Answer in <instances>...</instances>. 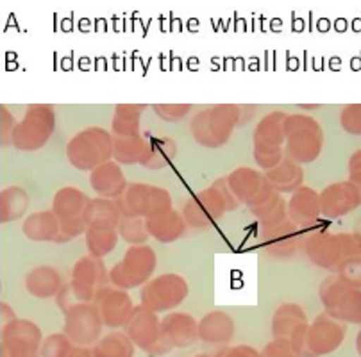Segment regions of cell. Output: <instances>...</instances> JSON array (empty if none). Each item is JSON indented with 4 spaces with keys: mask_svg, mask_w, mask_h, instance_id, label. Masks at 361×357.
<instances>
[{
    "mask_svg": "<svg viewBox=\"0 0 361 357\" xmlns=\"http://www.w3.org/2000/svg\"><path fill=\"white\" fill-rule=\"evenodd\" d=\"M240 206L227 182V177L216 179L209 188L193 195L183 206V218L193 231H206L215 225L226 213L235 211Z\"/></svg>",
    "mask_w": 361,
    "mask_h": 357,
    "instance_id": "6da1fadb",
    "label": "cell"
},
{
    "mask_svg": "<svg viewBox=\"0 0 361 357\" xmlns=\"http://www.w3.org/2000/svg\"><path fill=\"white\" fill-rule=\"evenodd\" d=\"M109 284V272L102 259L85 256L73 265L70 282L58 295L59 308L65 311L77 302H95L97 295Z\"/></svg>",
    "mask_w": 361,
    "mask_h": 357,
    "instance_id": "7a4b0ae2",
    "label": "cell"
},
{
    "mask_svg": "<svg viewBox=\"0 0 361 357\" xmlns=\"http://www.w3.org/2000/svg\"><path fill=\"white\" fill-rule=\"evenodd\" d=\"M115 136L102 127H88L77 132L66 145V159L81 172H93L113 161Z\"/></svg>",
    "mask_w": 361,
    "mask_h": 357,
    "instance_id": "3957f363",
    "label": "cell"
},
{
    "mask_svg": "<svg viewBox=\"0 0 361 357\" xmlns=\"http://www.w3.org/2000/svg\"><path fill=\"white\" fill-rule=\"evenodd\" d=\"M304 252L313 265L336 272L338 266L349 258L361 256V243L357 242L356 236L347 232L333 234V232L320 231L304 242Z\"/></svg>",
    "mask_w": 361,
    "mask_h": 357,
    "instance_id": "277c9868",
    "label": "cell"
},
{
    "mask_svg": "<svg viewBox=\"0 0 361 357\" xmlns=\"http://www.w3.org/2000/svg\"><path fill=\"white\" fill-rule=\"evenodd\" d=\"M240 123V108L235 104H219L200 111L192 120V134L199 145L219 149L231 139Z\"/></svg>",
    "mask_w": 361,
    "mask_h": 357,
    "instance_id": "5b68a950",
    "label": "cell"
},
{
    "mask_svg": "<svg viewBox=\"0 0 361 357\" xmlns=\"http://www.w3.org/2000/svg\"><path fill=\"white\" fill-rule=\"evenodd\" d=\"M285 156L292 161L304 165L319 159L324 145L322 127L307 115H288L286 118Z\"/></svg>",
    "mask_w": 361,
    "mask_h": 357,
    "instance_id": "8992f818",
    "label": "cell"
},
{
    "mask_svg": "<svg viewBox=\"0 0 361 357\" xmlns=\"http://www.w3.org/2000/svg\"><path fill=\"white\" fill-rule=\"evenodd\" d=\"M156 268H158V253L152 246H129L123 258L109 270V282L123 292L143 288L152 279Z\"/></svg>",
    "mask_w": 361,
    "mask_h": 357,
    "instance_id": "52a82bcc",
    "label": "cell"
},
{
    "mask_svg": "<svg viewBox=\"0 0 361 357\" xmlns=\"http://www.w3.org/2000/svg\"><path fill=\"white\" fill-rule=\"evenodd\" d=\"M286 118L288 115L283 111L269 113L259 120L254 131V159L257 166L267 170L279 165L285 158L286 139Z\"/></svg>",
    "mask_w": 361,
    "mask_h": 357,
    "instance_id": "ba28073f",
    "label": "cell"
},
{
    "mask_svg": "<svg viewBox=\"0 0 361 357\" xmlns=\"http://www.w3.org/2000/svg\"><path fill=\"white\" fill-rule=\"evenodd\" d=\"M56 129L54 108L49 104H32L25 116L16 123L11 134V145L23 152L43 149Z\"/></svg>",
    "mask_w": 361,
    "mask_h": 357,
    "instance_id": "9c48e42d",
    "label": "cell"
},
{
    "mask_svg": "<svg viewBox=\"0 0 361 357\" xmlns=\"http://www.w3.org/2000/svg\"><path fill=\"white\" fill-rule=\"evenodd\" d=\"M90 202L92 199L75 186H65L54 195L52 211L58 216L66 242L85 234L88 229L86 215H88Z\"/></svg>",
    "mask_w": 361,
    "mask_h": 357,
    "instance_id": "30bf717a",
    "label": "cell"
},
{
    "mask_svg": "<svg viewBox=\"0 0 361 357\" xmlns=\"http://www.w3.org/2000/svg\"><path fill=\"white\" fill-rule=\"evenodd\" d=\"M190 293V286L179 273H163L154 277L140 292L143 308L154 313H169L179 308Z\"/></svg>",
    "mask_w": 361,
    "mask_h": 357,
    "instance_id": "8fae6325",
    "label": "cell"
},
{
    "mask_svg": "<svg viewBox=\"0 0 361 357\" xmlns=\"http://www.w3.org/2000/svg\"><path fill=\"white\" fill-rule=\"evenodd\" d=\"M65 327L63 332L77 346H95L100 342L104 320L93 302H77L63 311Z\"/></svg>",
    "mask_w": 361,
    "mask_h": 357,
    "instance_id": "7c38bea8",
    "label": "cell"
},
{
    "mask_svg": "<svg viewBox=\"0 0 361 357\" xmlns=\"http://www.w3.org/2000/svg\"><path fill=\"white\" fill-rule=\"evenodd\" d=\"M123 332L131 338V342L138 349H142L149 356H165V353H169V349L163 343L161 320H159L158 313L150 311L143 306L135 309L129 322L123 327Z\"/></svg>",
    "mask_w": 361,
    "mask_h": 357,
    "instance_id": "4fadbf2b",
    "label": "cell"
},
{
    "mask_svg": "<svg viewBox=\"0 0 361 357\" xmlns=\"http://www.w3.org/2000/svg\"><path fill=\"white\" fill-rule=\"evenodd\" d=\"M0 357H42V330L31 320H20L2 325Z\"/></svg>",
    "mask_w": 361,
    "mask_h": 357,
    "instance_id": "5bb4252c",
    "label": "cell"
},
{
    "mask_svg": "<svg viewBox=\"0 0 361 357\" xmlns=\"http://www.w3.org/2000/svg\"><path fill=\"white\" fill-rule=\"evenodd\" d=\"M123 211L140 218H150L158 213L172 209V195L161 186L133 182L127 186L122 199Z\"/></svg>",
    "mask_w": 361,
    "mask_h": 357,
    "instance_id": "9a60e30c",
    "label": "cell"
},
{
    "mask_svg": "<svg viewBox=\"0 0 361 357\" xmlns=\"http://www.w3.org/2000/svg\"><path fill=\"white\" fill-rule=\"evenodd\" d=\"M227 182H229V188L233 195L236 196V200L240 203H245L250 211L259 208L263 202H267L276 193V189L267 179L265 172H257L249 166H242V168L231 172L227 175Z\"/></svg>",
    "mask_w": 361,
    "mask_h": 357,
    "instance_id": "2e32d148",
    "label": "cell"
},
{
    "mask_svg": "<svg viewBox=\"0 0 361 357\" xmlns=\"http://www.w3.org/2000/svg\"><path fill=\"white\" fill-rule=\"evenodd\" d=\"M347 334V325L342 320L334 318L329 313L324 311L315 318V322L310 323L307 329V352L310 357H322L334 352L342 345Z\"/></svg>",
    "mask_w": 361,
    "mask_h": 357,
    "instance_id": "e0dca14e",
    "label": "cell"
},
{
    "mask_svg": "<svg viewBox=\"0 0 361 357\" xmlns=\"http://www.w3.org/2000/svg\"><path fill=\"white\" fill-rule=\"evenodd\" d=\"M361 206V193L353 182H333L320 192V208L322 216L327 220H336L349 215Z\"/></svg>",
    "mask_w": 361,
    "mask_h": 357,
    "instance_id": "ac0fdd59",
    "label": "cell"
},
{
    "mask_svg": "<svg viewBox=\"0 0 361 357\" xmlns=\"http://www.w3.org/2000/svg\"><path fill=\"white\" fill-rule=\"evenodd\" d=\"M93 303L99 308L102 320H104V325L113 330L123 329L136 309L133 299L127 295V292L115 288V286H108V288L102 289Z\"/></svg>",
    "mask_w": 361,
    "mask_h": 357,
    "instance_id": "d6986e66",
    "label": "cell"
},
{
    "mask_svg": "<svg viewBox=\"0 0 361 357\" xmlns=\"http://www.w3.org/2000/svg\"><path fill=\"white\" fill-rule=\"evenodd\" d=\"M163 343L170 350L188 349L199 342V322L188 313H170L161 320Z\"/></svg>",
    "mask_w": 361,
    "mask_h": 357,
    "instance_id": "ffe728a7",
    "label": "cell"
},
{
    "mask_svg": "<svg viewBox=\"0 0 361 357\" xmlns=\"http://www.w3.org/2000/svg\"><path fill=\"white\" fill-rule=\"evenodd\" d=\"M299 227L288 218L286 222L270 227V229H259V239H262L263 246H265L270 256L279 259H288L299 250Z\"/></svg>",
    "mask_w": 361,
    "mask_h": 357,
    "instance_id": "44dd1931",
    "label": "cell"
},
{
    "mask_svg": "<svg viewBox=\"0 0 361 357\" xmlns=\"http://www.w3.org/2000/svg\"><path fill=\"white\" fill-rule=\"evenodd\" d=\"M322 216L320 208V193L310 186H300L297 192L292 193L288 200V218L295 223L299 229H310L317 225Z\"/></svg>",
    "mask_w": 361,
    "mask_h": 357,
    "instance_id": "7402d4cb",
    "label": "cell"
},
{
    "mask_svg": "<svg viewBox=\"0 0 361 357\" xmlns=\"http://www.w3.org/2000/svg\"><path fill=\"white\" fill-rule=\"evenodd\" d=\"M90 184L100 199L120 200L127 189L126 175L116 161H108L90 173Z\"/></svg>",
    "mask_w": 361,
    "mask_h": 357,
    "instance_id": "603a6c76",
    "label": "cell"
},
{
    "mask_svg": "<svg viewBox=\"0 0 361 357\" xmlns=\"http://www.w3.org/2000/svg\"><path fill=\"white\" fill-rule=\"evenodd\" d=\"M23 236L31 242L39 243H66L65 236L61 232L58 216L52 209L38 211L29 215L22 223Z\"/></svg>",
    "mask_w": 361,
    "mask_h": 357,
    "instance_id": "cb8c5ba5",
    "label": "cell"
},
{
    "mask_svg": "<svg viewBox=\"0 0 361 357\" xmlns=\"http://www.w3.org/2000/svg\"><path fill=\"white\" fill-rule=\"evenodd\" d=\"M147 231L150 238H154L159 243H173L180 239L186 232V222L180 213L176 209H166V211L158 213L145 220Z\"/></svg>",
    "mask_w": 361,
    "mask_h": 357,
    "instance_id": "d4e9b609",
    "label": "cell"
},
{
    "mask_svg": "<svg viewBox=\"0 0 361 357\" xmlns=\"http://www.w3.org/2000/svg\"><path fill=\"white\" fill-rule=\"evenodd\" d=\"M235 336V322L227 313L212 311L199 322V339L208 345H229Z\"/></svg>",
    "mask_w": 361,
    "mask_h": 357,
    "instance_id": "484cf974",
    "label": "cell"
},
{
    "mask_svg": "<svg viewBox=\"0 0 361 357\" xmlns=\"http://www.w3.org/2000/svg\"><path fill=\"white\" fill-rule=\"evenodd\" d=\"M63 286L61 273L52 266H38L31 270L25 277V289L36 299H52L61 293Z\"/></svg>",
    "mask_w": 361,
    "mask_h": 357,
    "instance_id": "4316f807",
    "label": "cell"
},
{
    "mask_svg": "<svg viewBox=\"0 0 361 357\" xmlns=\"http://www.w3.org/2000/svg\"><path fill=\"white\" fill-rule=\"evenodd\" d=\"M267 179L272 184V188L276 189L277 193H293L304 186V172L302 166L299 163L292 161L290 158H283V161L279 165H276L274 168L267 170L265 172Z\"/></svg>",
    "mask_w": 361,
    "mask_h": 357,
    "instance_id": "83f0119b",
    "label": "cell"
},
{
    "mask_svg": "<svg viewBox=\"0 0 361 357\" xmlns=\"http://www.w3.org/2000/svg\"><path fill=\"white\" fill-rule=\"evenodd\" d=\"M118 238V227L108 225V223H92V225H88V229L85 232L86 246H88L90 256L100 259L115 250Z\"/></svg>",
    "mask_w": 361,
    "mask_h": 357,
    "instance_id": "f1b7e54d",
    "label": "cell"
},
{
    "mask_svg": "<svg viewBox=\"0 0 361 357\" xmlns=\"http://www.w3.org/2000/svg\"><path fill=\"white\" fill-rule=\"evenodd\" d=\"M307 316L299 303L286 302L276 309L272 316V334L274 338H290L293 330L300 325H306Z\"/></svg>",
    "mask_w": 361,
    "mask_h": 357,
    "instance_id": "f546056e",
    "label": "cell"
},
{
    "mask_svg": "<svg viewBox=\"0 0 361 357\" xmlns=\"http://www.w3.org/2000/svg\"><path fill=\"white\" fill-rule=\"evenodd\" d=\"M147 106L143 104H118L111 120V134L115 138H129L140 134L142 113Z\"/></svg>",
    "mask_w": 361,
    "mask_h": 357,
    "instance_id": "4dcf8cb0",
    "label": "cell"
},
{
    "mask_svg": "<svg viewBox=\"0 0 361 357\" xmlns=\"http://www.w3.org/2000/svg\"><path fill=\"white\" fill-rule=\"evenodd\" d=\"M149 139V152H147L145 161L142 163L143 168L147 170H161L172 165L177 156V143L176 139L169 136H152L145 134Z\"/></svg>",
    "mask_w": 361,
    "mask_h": 357,
    "instance_id": "1f68e13d",
    "label": "cell"
},
{
    "mask_svg": "<svg viewBox=\"0 0 361 357\" xmlns=\"http://www.w3.org/2000/svg\"><path fill=\"white\" fill-rule=\"evenodd\" d=\"M29 206H31V196L20 186H9L0 193V222L9 223L25 216Z\"/></svg>",
    "mask_w": 361,
    "mask_h": 357,
    "instance_id": "d6a6232c",
    "label": "cell"
},
{
    "mask_svg": "<svg viewBox=\"0 0 361 357\" xmlns=\"http://www.w3.org/2000/svg\"><path fill=\"white\" fill-rule=\"evenodd\" d=\"M149 152L147 136H129V138H115L113 161L118 165H142Z\"/></svg>",
    "mask_w": 361,
    "mask_h": 357,
    "instance_id": "836d02e7",
    "label": "cell"
},
{
    "mask_svg": "<svg viewBox=\"0 0 361 357\" xmlns=\"http://www.w3.org/2000/svg\"><path fill=\"white\" fill-rule=\"evenodd\" d=\"M250 213L256 216L259 229H270V227H276L288 220V202L283 199L281 193L276 192L267 202H263L259 208L252 209Z\"/></svg>",
    "mask_w": 361,
    "mask_h": 357,
    "instance_id": "e575fe53",
    "label": "cell"
},
{
    "mask_svg": "<svg viewBox=\"0 0 361 357\" xmlns=\"http://www.w3.org/2000/svg\"><path fill=\"white\" fill-rule=\"evenodd\" d=\"M123 215H126V211H123L122 200H109L97 196L90 202L86 222H88V225H92V223H108V225L118 227Z\"/></svg>",
    "mask_w": 361,
    "mask_h": 357,
    "instance_id": "d590c367",
    "label": "cell"
},
{
    "mask_svg": "<svg viewBox=\"0 0 361 357\" xmlns=\"http://www.w3.org/2000/svg\"><path fill=\"white\" fill-rule=\"evenodd\" d=\"M135 349L131 338L120 330H113L93 346L97 357H135Z\"/></svg>",
    "mask_w": 361,
    "mask_h": 357,
    "instance_id": "8d00e7d4",
    "label": "cell"
},
{
    "mask_svg": "<svg viewBox=\"0 0 361 357\" xmlns=\"http://www.w3.org/2000/svg\"><path fill=\"white\" fill-rule=\"evenodd\" d=\"M329 315L345 323H361V289H347Z\"/></svg>",
    "mask_w": 361,
    "mask_h": 357,
    "instance_id": "74e56055",
    "label": "cell"
},
{
    "mask_svg": "<svg viewBox=\"0 0 361 357\" xmlns=\"http://www.w3.org/2000/svg\"><path fill=\"white\" fill-rule=\"evenodd\" d=\"M118 234L123 242H127L131 246L145 245L147 239L150 238L149 231H147L145 218L129 215V213H126V215H123V218L120 220Z\"/></svg>",
    "mask_w": 361,
    "mask_h": 357,
    "instance_id": "f35d334b",
    "label": "cell"
},
{
    "mask_svg": "<svg viewBox=\"0 0 361 357\" xmlns=\"http://www.w3.org/2000/svg\"><path fill=\"white\" fill-rule=\"evenodd\" d=\"M347 289H349V286L336 273H333V275L326 277L322 280V284L319 288V296L326 313H331L336 308V303L340 302V299H342Z\"/></svg>",
    "mask_w": 361,
    "mask_h": 357,
    "instance_id": "ab89813d",
    "label": "cell"
},
{
    "mask_svg": "<svg viewBox=\"0 0 361 357\" xmlns=\"http://www.w3.org/2000/svg\"><path fill=\"white\" fill-rule=\"evenodd\" d=\"M75 349L72 339L65 332L50 334L42 343V357H68Z\"/></svg>",
    "mask_w": 361,
    "mask_h": 357,
    "instance_id": "60d3db41",
    "label": "cell"
},
{
    "mask_svg": "<svg viewBox=\"0 0 361 357\" xmlns=\"http://www.w3.org/2000/svg\"><path fill=\"white\" fill-rule=\"evenodd\" d=\"M336 275L345 282L349 288L361 289V256H353L338 266Z\"/></svg>",
    "mask_w": 361,
    "mask_h": 357,
    "instance_id": "b9f144b4",
    "label": "cell"
},
{
    "mask_svg": "<svg viewBox=\"0 0 361 357\" xmlns=\"http://www.w3.org/2000/svg\"><path fill=\"white\" fill-rule=\"evenodd\" d=\"M340 125L350 136H361V104H349L340 113Z\"/></svg>",
    "mask_w": 361,
    "mask_h": 357,
    "instance_id": "7bdbcfd3",
    "label": "cell"
},
{
    "mask_svg": "<svg viewBox=\"0 0 361 357\" xmlns=\"http://www.w3.org/2000/svg\"><path fill=\"white\" fill-rule=\"evenodd\" d=\"M154 113L159 116L165 122H180L185 118L190 111H192V106L190 104H154L152 106Z\"/></svg>",
    "mask_w": 361,
    "mask_h": 357,
    "instance_id": "ee69618b",
    "label": "cell"
},
{
    "mask_svg": "<svg viewBox=\"0 0 361 357\" xmlns=\"http://www.w3.org/2000/svg\"><path fill=\"white\" fill-rule=\"evenodd\" d=\"M263 357H297L290 338H274L263 349Z\"/></svg>",
    "mask_w": 361,
    "mask_h": 357,
    "instance_id": "f6af8a7d",
    "label": "cell"
},
{
    "mask_svg": "<svg viewBox=\"0 0 361 357\" xmlns=\"http://www.w3.org/2000/svg\"><path fill=\"white\" fill-rule=\"evenodd\" d=\"M0 131H2V145L8 146L11 145V134L15 131L16 127V120L15 116L9 113V109L6 106H0Z\"/></svg>",
    "mask_w": 361,
    "mask_h": 357,
    "instance_id": "bcb514c9",
    "label": "cell"
},
{
    "mask_svg": "<svg viewBox=\"0 0 361 357\" xmlns=\"http://www.w3.org/2000/svg\"><path fill=\"white\" fill-rule=\"evenodd\" d=\"M215 357H263V353L249 345H226L224 349H220L219 352L215 353Z\"/></svg>",
    "mask_w": 361,
    "mask_h": 357,
    "instance_id": "7dc6e473",
    "label": "cell"
},
{
    "mask_svg": "<svg viewBox=\"0 0 361 357\" xmlns=\"http://www.w3.org/2000/svg\"><path fill=\"white\" fill-rule=\"evenodd\" d=\"M349 181L361 193V149L356 150L349 159Z\"/></svg>",
    "mask_w": 361,
    "mask_h": 357,
    "instance_id": "c3c4849f",
    "label": "cell"
},
{
    "mask_svg": "<svg viewBox=\"0 0 361 357\" xmlns=\"http://www.w3.org/2000/svg\"><path fill=\"white\" fill-rule=\"evenodd\" d=\"M68 357H97L93 346H77L72 350Z\"/></svg>",
    "mask_w": 361,
    "mask_h": 357,
    "instance_id": "681fc988",
    "label": "cell"
},
{
    "mask_svg": "<svg viewBox=\"0 0 361 357\" xmlns=\"http://www.w3.org/2000/svg\"><path fill=\"white\" fill-rule=\"evenodd\" d=\"M16 315L13 309H9L8 303H2V325H8V323L15 322Z\"/></svg>",
    "mask_w": 361,
    "mask_h": 357,
    "instance_id": "f907efd6",
    "label": "cell"
},
{
    "mask_svg": "<svg viewBox=\"0 0 361 357\" xmlns=\"http://www.w3.org/2000/svg\"><path fill=\"white\" fill-rule=\"evenodd\" d=\"M354 236H356V239H357V242L361 243V218L357 220V222H356V225H354Z\"/></svg>",
    "mask_w": 361,
    "mask_h": 357,
    "instance_id": "816d5d0a",
    "label": "cell"
},
{
    "mask_svg": "<svg viewBox=\"0 0 361 357\" xmlns=\"http://www.w3.org/2000/svg\"><path fill=\"white\" fill-rule=\"evenodd\" d=\"M356 349H357V353L361 356V330H360V334H357V342H356Z\"/></svg>",
    "mask_w": 361,
    "mask_h": 357,
    "instance_id": "f5cc1de1",
    "label": "cell"
},
{
    "mask_svg": "<svg viewBox=\"0 0 361 357\" xmlns=\"http://www.w3.org/2000/svg\"><path fill=\"white\" fill-rule=\"evenodd\" d=\"M193 357H209V356H206V353H197V356H193Z\"/></svg>",
    "mask_w": 361,
    "mask_h": 357,
    "instance_id": "db71d44e",
    "label": "cell"
}]
</instances>
